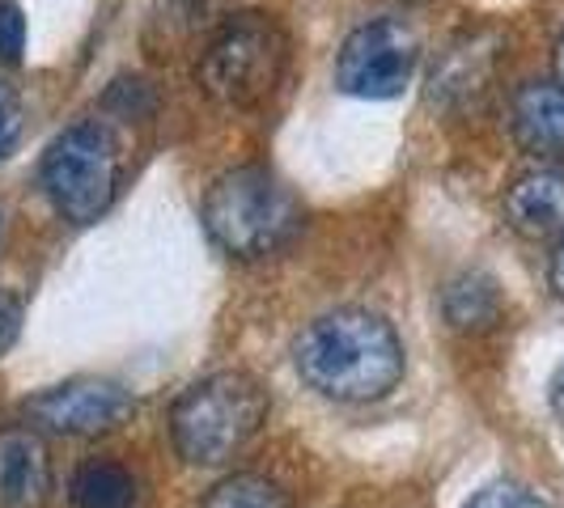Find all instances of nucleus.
Listing matches in <instances>:
<instances>
[{
	"label": "nucleus",
	"instance_id": "obj_6",
	"mask_svg": "<svg viewBox=\"0 0 564 508\" xmlns=\"http://www.w3.org/2000/svg\"><path fill=\"white\" fill-rule=\"evenodd\" d=\"M416 34L399 18H378L357 26L336 56V85L357 98H395L416 73Z\"/></svg>",
	"mask_w": 564,
	"mask_h": 508
},
{
	"label": "nucleus",
	"instance_id": "obj_7",
	"mask_svg": "<svg viewBox=\"0 0 564 508\" xmlns=\"http://www.w3.org/2000/svg\"><path fill=\"white\" fill-rule=\"evenodd\" d=\"M137 411V398L111 377H68L26 398V420L59 437H98Z\"/></svg>",
	"mask_w": 564,
	"mask_h": 508
},
{
	"label": "nucleus",
	"instance_id": "obj_10",
	"mask_svg": "<svg viewBox=\"0 0 564 508\" xmlns=\"http://www.w3.org/2000/svg\"><path fill=\"white\" fill-rule=\"evenodd\" d=\"M506 221L522 238H561L564 233V166H539L513 178L506 191Z\"/></svg>",
	"mask_w": 564,
	"mask_h": 508
},
{
	"label": "nucleus",
	"instance_id": "obj_13",
	"mask_svg": "<svg viewBox=\"0 0 564 508\" xmlns=\"http://www.w3.org/2000/svg\"><path fill=\"white\" fill-rule=\"evenodd\" d=\"M199 508H293V500L268 475H229L217 487H208Z\"/></svg>",
	"mask_w": 564,
	"mask_h": 508
},
{
	"label": "nucleus",
	"instance_id": "obj_11",
	"mask_svg": "<svg viewBox=\"0 0 564 508\" xmlns=\"http://www.w3.org/2000/svg\"><path fill=\"white\" fill-rule=\"evenodd\" d=\"M68 500H73V508H132L137 505V483L119 462L94 457V462L77 466V475L68 483Z\"/></svg>",
	"mask_w": 564,
	"mask_h": 508
},
{
	"label": "nucleus",
	"instance_id": "obj_9",
	"mask_svg": "<svg viewBox=\"0 0 564 508\" xmlns=\"http://www.w3.org/2000/svg\"><path fill=\"white\" fill-rule=\"evenodd\" d=\"M513 141L531 157L564 162V85L561 81H527L513 93L509 107Z\"/></svg>",
	"mask_w": 564,
	"mask_h": 508
},
{
	"label": "nucleus",
	"instance_id": "obj_1",
	"mask_svg": "<svg viewBox=\"0 0 564 508\" xmlns=\"http://www.w3.org/2000/svg\"><path fill=\"white\" fill-rule=\"evenodd\" d=\"M302 382L336 402H373L403 382V339L373 310L339 306L318 313L293 343Z\"/></svg>",
	"mask_w": 564,
	"mask_h": 508
},
{
	"label": "nucleus",
	"instance_id": "obj_2",
	"mask_svg": "<svg viewBox=\"0 0 564 508\" xmlns=\"http://www.w3.org/2000/svg\"><path fill=\"white\" fill-rule=\"evenodd\" d=\"M268 420V390L242 368L208 373L187 386L170 411L174 450L192 466H221L254 441Z\"/></svg>",
	"mask_w": 564,
	"mask_h": 508
},
{
	"label": "nucleus",
	"instance_id": "obj_20",
	"mask_svg": "<svg viewBox=\"0 0 564 508\" xmlns=\"http://www.w3.org/2000/svg\"><path fill=\"white\" fill-rule=\"evenodd\" d=\"M556 73H561V85H564V30L561 38H556Z\"/></svg>",
	"mask_w": 564,
	"mask_h": 508
},
{
	"label": "nucleus",
	"instance_id": "obj_15",
	"mask_svg": "<svg viewBox=\"0 0 564 508\" xmlns=\"http://www.w3.org/2000/svg\"><path fill=\"white\" fill-rule=\"evenodd\" d=\"M26 52V13L18 0H0V59L18 64Z\"/></svg>",
	"mask_w": 564,
	"mask_h": 508
},
{
	"label": "nucleus",
	"instance_id": "obj_18",
	"mask_svg": "<svg viewBox=\"0 0 564 508\" xmlns=\"http://www.w3.org/2000/svg\"><path fill=\"white\" fill-rule=\"evenodd\" d=\"M547 276H552L556 297L564 301V233H561V242H556V251H552V267H547Z\"/></svg>",
	"mask_w": 564,
	"mask_h": 508
},
{
	"label": "nucleus",
	"instance_id": "obj_12",
	"mask_svg": "<svg viewBox=\"0 0 564 508\" xmlns=\"http://www.w3.org/2000/svg\"><path fill=\"white\" fill-rule=\"evenodd\" d=\"M497 313H501V297H497V284L488 280V276H458L446 288V318L458 331L492 327Z\"/></svg>",
	"mask_w": 564,
	"mask_h": 508
},
{
	"label": "nucleus",
	"instance_id": "obj_16",
	"mask_svg": "<svg viewBox=\"0 0 564 508\" xmlns=\"http://www.w3.org/2000/svg\"><path fill=\"white\" fill-rule=\"evenodd\" d=\"M18 132H22V98L0 81V157L13 148Z\"/></svg>",
	"mask_w": 564,
	"mask_h": 508
},
{
	"label": "nucleus",
	"instance_id": "obj_4",
	"mask_svg": "<svg viewBox=\"0 0 564 508\" xmlns=\"http://www.w3.org/2000/svg\"><path fill=\"white\" fill-rule=\"evenodd\" d=\"M289 34L272 13H229L199 52V85L229 111L259 107L284 77Z\"/></svg>",
	"mask_w": 564,
	"mask_h": 508
},
{
	"label": "nucleus",
	"instance_id": "obj_17",
	"mask_svg": "<svg viewBox=\"0 0 564 508\" xmlns=\"http://www.w3.org/2000/svg\"><path fill=\"white\" fill-rule=\"evenodd\" d=\"M18 331H22V301L9 288H0V356L13 347Z\"/></svg>",
	"mask_w": 564,
	"mask_h": 508
},
{
	"label": "nucleus",
	"instance_id": "obj_19",
	"mask_svg": "<svg viewBox=\"0 0 564 508\" xmlns=\"http://www.w3.org/2000/svg\"><path fill=\"white\" fill-rule=\"evenodd\" d=\"M552 411H556L564 423V361H561V368H556V377H552Z\"/></svg>",
	"mask_w": 564,
	"mask_h": 508
},
{
	"label": "nucleus",
	"instance_id": "obj_14",
	"mask_svg": "<svg viewBox=\"0 0 564 508\" xmlns=\"http://www.w3.org/2000/svg\"><path fill=\"white\" fill-rule=\"evenodd\" d=\"M467 508H552V505L543 496H535L531 487H522V483H488L484 492L471 496Z\"/></svg>",
	"mask_w": 564,
	"mask_h": 508
},
{
	"label": "nucleus",
	"instance_id": "obj_5",
	"mask_svg": "<svg viewBox=\"0 0 564 508\" xmlns=\"http://www.w3.org/2000/svg\"><path fill=\"white\" fill-rule=\"evenodd\" d=\"M119 144L115 132L98 119H82L64 128L43 153V191L56 212L73 225H89L111 208L119 191Z\"/></svg>",
	"mask_w": 564,
	"mask_h": 508
},
{
	"label": "nucleus",
	"instance_id": "obj_3",
	"mask_svg": "<svg viewBox=\"0 0 564 508\" xmlns=\"http://www.w3.org/2000/svg\"><path fill=\"white\" fill-rule=\"evenodd\" d=\"M204 229L234 258L276 254L302 229V203L268 166L226 169L204 196Z\"/></svg>",
	"mask_w": 564,
	"mask_h": 508
},
{
	"label": "nucleus",
	"instance_id": "obj_8",
	"mask_svg": "<svg viewBox=\"0 0 564 508\" xmlns=\"http://www.w3.org/2000/svg\"><path fill=\"white\" fill-rule=\"evenodd\" d=\"M52 500V457L34 428L0 432V508H43Z\"/></svg>",
	"mask_w": 564,
	"mask_h": 508
}]
</instances>
